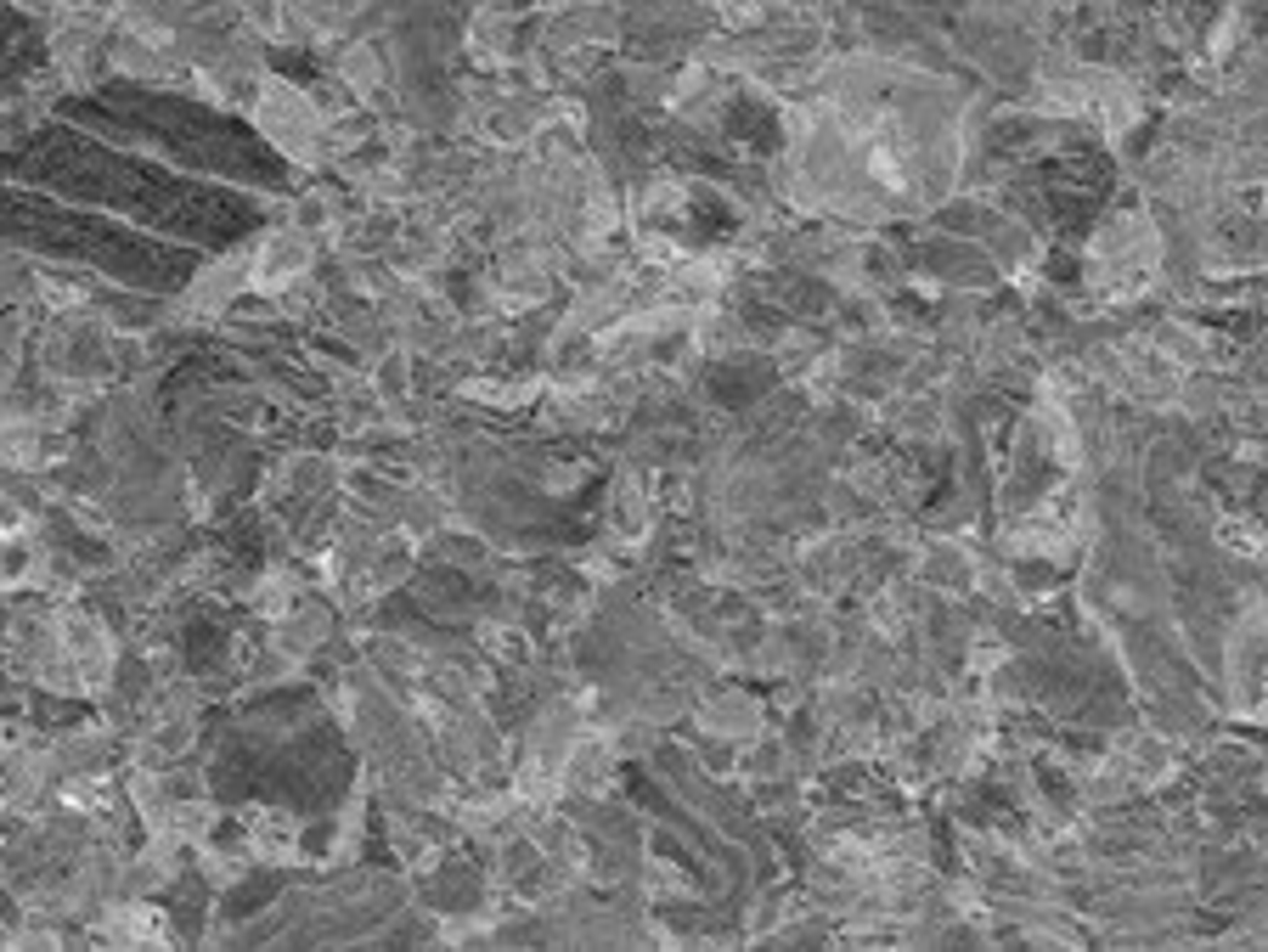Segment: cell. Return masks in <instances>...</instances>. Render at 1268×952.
Returning a JSON list of instances; mask_svg holds the SVG:
<instances>
[{
	"label": "cell",
	"mask_w": 1268,
	"mask_h": 952,
	"mask_svg": "<svg viewBox=\"0 0 1268 952\" xmlns=\"http://www.w3.org/2000/svg\"><path fill=\"white\" fill-rule=\"evenodd\" d=\"M294 198V170L248 118L186 91L107 79L0 147V232L118 294H186Z\"/></svg>",
	"instance_id": "6da1fadb"
}]
</instances>
